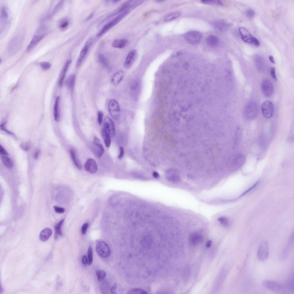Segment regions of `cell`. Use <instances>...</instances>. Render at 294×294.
<instances>
[{
	"label": "cell",
	"instance_id": "6da1fadb",
	"mask_svg": "<svg viewBox=\"0 0 294 294\" xmlns=\"http://www.w3.org/2000/svg\"><path fill=\"white\" fill-rule=\"evenodd\" d=\"M258 107L254 102L248 103L244 108L243 114L245 117L247 119L251 120L254 119L258 113Z\"/></svg>",
	"mask_w": 294,
	"mask_h": 294
},
{
	"label": "cell",
	"instance_id": "7a4b0ae2",
	"mask_svg": "<svg viewBox=\"0 0 294 294\" xmlns=\"http://www.w3.org/2000/svg\"><path fill=\"white\" fill-rule=\"evenodd\" d=\"M129 11L127 10L119 15L105 25L97 34V37H100L106 33L112 28L118 24L129 13Z\"/></svg>",
	"mask_w": 294,
	"mask_h": 294
},
{
	"label": "cell",
	"instance_id": "3957f363",
	"mask_svg": "<svg viewBox=\"0 0 294 294\" xmlns=\"http://www.w3.org/2000/svg\"><path fill=\"white\" fill-rule=\"evenodd\" d=\"M184 37L189 43L192 45H196L200 41L202 34L198 31H191L186 32L184 35Z\"/></svg>",
	"mask_w": 294,
	"mask_h": 294
},
{
	"label": "cell",
	"instance_id": "277c9868",
	"mask_svg": "<svg viewBox=\"0 0 294 294\" xmlns=\"http://www.w3.org/2000/svg\"><path fill=\"white\" fill-rule=\"evenodd\" d=\"M108 109L111 115L114 119H117L119 117L120 109L118 102L115 99L111 100L109 103Z\"/></svg>",
	"mask_w": 294,
	"mask_h": 294
},
{
	"label": "cell",
	"instance_id": "5b68a950",
	"mask_svg": "<svg viewBox=\"0 0 294 294\" xmlns=\"http://www.w3.org/2000/svg\"><path fill=\"white\" fill-rule=\"evenodd\" d=\"M96 249L97 253L102 258H107L110 255L111 252L109 248L103 241L98 242L96 245Z\"/></svg>",
	"mask_w": 294,
	"mask_h": 294
},
{
	"label": "cell",
	"instance_id": "8992f818",
	"mask_svg": "<svg viewBox=\"0 0 294 294\" xmlns=\"http://www.w3.org/2000/svg\"><path fill=\"white\" fill-rule=\"evenodd\" d=\"M269 256L268 243L267 241H263L260 245L257 253V257L259 260L264 261L266 260Z\"/></svg>",
	"mask_w": 294,
	"mask_h": 294
},
{
	"label": "cell",
	"instance_id": "52a82bcc",
	"mask_svg": "<svg viewBox=\"0 0 294 294\" xmlns=\"http://www.w3.org/2000/svg\"><path fill=\"white\" fill-rule=\"evenodd\" d=\"M92 145L91 149L93 154L97 157H100L104 153L105 150L99 139L95 136Z\"/></svg>",
	"mask_w": 294,
	"mask_h": 294
},
{
	"label": "cell",
	"instance_id": "ba28073f",
	"mask_svg": "<svg viewBox=\"0 0 294 294\" xmlns=\"http://www.w3.org/2000/svg\"><path fill=\"white\" fill-rule=\"evenodd\" d=\"M103 129L111 137L115 135V129L114 123L107 116H106L105 118Z\"/></svg>",
	"mask_w": 294,
	"mask_h": 294
},
{
	"label": "cell",
	"instance_id": "9c48e42d",
	"mask_svg": "<svg viewBox=\"0 0 294 294\" xmlns=\"http://www.w3.org/2000/svg\"><path fill=\"white\" fill-rule=\"evenodd\" d=\"M262 111L264 116L267 119L272 117L273 111V105L272 102L267 100L264 102L262 105Z\"/></svg>",
	"mask_w": 294,
	"mask_h": 294
},
{
	"label": "cell",
	"instance_id": "30bf717a",
	"mask_svg": "<svg viewBox=\"0 0 294 294\" xmlns=\"http://www.w3.org/2000/svg\"><path fill=\"white\" fill-rule=\"evenodd\" d=\"M261 87L262 92L266 97H269L272 95L273 87L271 83L269 80H264L261 83Z\"/></svg>",
	"mask_w": 294,
	"mask_h": 294
},
{
	"label": "cell",
	"instance_id": "8fae6325",
	"mask_svg": "<svg viewBox=\"0 0 294 294\" xmlns=\"http://www.w3.org/2000/svg\"><path fill=\"white\" fill-rule=\"evenodd\" d=\"M262 285L266 288L273 291H279L282 288V286L280 283L271 280L264 281Z\"/></svg>",
	"mask_w": 294,
	"mask_h": 294
},
{
	"label": "cell",
	"instance_id": "7c38bea8",
	"mask_svg": "<svg viewBox=\"0 0 294 294\" xmlns=\"http://www.w3.org/2000/svg\"><path fill=\"white\" fill-rule=\"evenodd\" d=\"M92 42V38L88 39L86 42L84 47L81 50L77 61L76 67H79L82 63L84 58L86 57L89 48Z\"/></svg>",
	"mask_w": 294,
	"mask_h": 294
},
{
	"label": "cell",
	"instance_id": "4fadbf2b",
	"mask_svg": "<svg viewBox=\"0 0 294 294\" xmlns=\"http://www.w3.org/2000/svg\"><path fill=\"white\" fill-rule=\"evenodd\" d=\"M85 170L89 173L93 174L97 170V165L95 160L92 158L88 159L84 165Z\"/></svg>",
	"mask_w": 294,
	"mask_h": 294
},
{
	"label": "cell",
	"instance_id": "5bb4252c",
	"mask_svg": "<svg viewBox=\"0 0 294 294\" xmlns=\"http://www.w3.org/2000/svg\"><path fill=\"white\" fill-rule=\"evenodd\" d=\"M137 54V51L135 49L131 51L129 53L124 62L125 68H129L132 66L136 58Z\"/></svg>",
	"mask_w": 294,
	"mask_h": 294
},
{
	"label": "cell",
	"instance_id": "9a60e30c",
	"mask_svg": "<svg viewBox=\"0 0 294 294\" xmlns=\"http://www.w3.org/2000/svg\"><path fill=\"white\" fill-rule=\"evenodd\" d=\"M254 61L257 69L259 72H263L265 69V64L263 58L260 56L256 55L255 56Z\"/></svg>",
	"mask_w": 294,
	"mask_h": 294
},
{
	"label": "cell",
	"instance_id": "2e32d148",
	"mask_svg": "<svg viewBox=\"0 0 294 294\" xmlns=\"http://www.w3.org/2000/svg\"><path fill=\"white\" fill-rule=\"evenodd\" d=\"M239 31L241 38L243 41L247 43H252V36L246 28L243 27H240Z\"/></svg>",
	"mask_w": 294,
	"mask_h": 294
},
{
	"label": "cell",
	"instance_id": "e0dca14e",
	"mask_svg": "<svg viewBox=\"0 0 294 294\" xmlns=\"http://www.w3.org/2000/svg\"><path fill=\"white\" fill-rule=\"evenodd\" d=\"M45 36V34H42L34 36L27 48V52H29L32 50Z\"/></svg>",
	"mask_w": 294,
	"mask_h": 294
},
{
	"label": "cell",
	"instance_id": "ac0fdd59",
	"mask_svg": "<svg viewBox=\"0 0 294 294\" xmlns=\"http://www.w3.org/2000/svg\"><path fill=\"white\" fill-rule=\"evenodd\" d=\"M245 160V156L242 154H238L234 156L233 160V164L235 167H237L241 166L244 163Z\"/></svg>",
	"mask_w": 294,
	"mask_h": 294
},
{
	"label": "cell",
	"instance_id": "d6986e66",
	"mask_svg": "<svg viewBox=\"0 0 294 294\" xmlns=\"http://www.w3.org/2000/svg\"><path fill=\"white\" fill-rule=\"evenodd\" d=\"M71 62V59H68L65 63L61 72L59 80V85L61 87L68 67Z\"/></svg>",
	"mask_w": 294,
	"mask_h": 294
},
{
	"label": "cell",
	"instance_id": "ffe728a7",
	"mask_svg": "<svg viewBox=\"0 0 294 294\" xmlns=\"http://www.w3.org/2000/svg\"><path fill=\"white\" fill-rule=\"evenodd\" d=\"M214 26L218 31L223 32L228 28L229 24L228 23L223 20H218L214 23Z\"/></svg>",
	"mask_w": 294,
	"mask_h": 294
},
{
	"label": "cell",
	"instance_id": "44dd1931",
	"mask_svg": "<svg viewBox=\"0 0 294 294\" xmlns=\"http://www.w3.org/2000/svg\"><path fill=\"white\" fill-rule=\"evenodd\" d=\"M128 42V41L126 39H116L113 42L112 46L116 48H123L127 45Z\"/></svg>",
	"mask_w": 294,
	"mask_h": 294
},
{
	"label": "cell",
	"instance_id": "7402d4cb",
	"mask_svg": "<svg viewBox=\"0 0 294 294\" xmlns=\"http://www.w3.org/2000/svg\"><path fill=\"white\" fill-rule=\"evenodd\" d=\"M206 42L207 45L211 47H216L218 45L219 40L216 36L210 35L206 38Z\"/></svg>",
	"mask_w": 294,
	"mask_h": 294
},
{
	"label": "cell",
	"instance_id": "603a6c76",
	"mask_svg": "<svg viewBox=\"0 0 294 294\" xmlns=\"http://www.w3.org/2000/svg\"><path fill=\"white\" fill-rule=\"evenodd\" d=\"M189 239L191 243L194 245H196L201 242L202 240V237L198 234L192 233L190 235Z\"/></svg>",
	"mask_w": 294,
	"mask_h": 294
},
{
	"label": "cell",
	"instance_id": "cb8c5ba5",
	"mask_svg": "<svg viewBox=\"0 0 294 294\" xmlns=\"http://www.w3.org/2000/svg\"><path fill=\"white\" fill-rule=\"evenodd\" d=\"M52 233L51 229L46 228L42 230L40 233L39 237L40 240L42 241H47Z\"/></svg>",
	"mask_w": 294,
	"mask_h": 294
},
{
	"label": "cell",
	"instance_id": "d4e9b609",
	"mask_svg": "<svg viewBox=\"0 0 294 294\" xmlns=\"http://www.w3.org/2000/svg\"><path fill=\"white\" fill-rule=\"evenodd\" d=\"M71 158L74 164L79 169H81L82 168L81 163L76 156L75 150L72 149H71L69 151Z\"/></svg>",
	"mask_w": 294,
	"mask_h": 294
},
{
	"label": "cell",
	"instance_id": "484cf974",
	"mask_svg": "<svg viewBox=\"0 0 294 294\" xmlns=\"http://www.w3.org/2000/svg\"><path fill=\"white\" fill-rule=\"evenodd\" d=\"M123 77V72L122 71L120 70L117 72L113 76L111 82L114 85L119 84L122 80Z\"/></svg>",
	"mask_w": 294,
	"mask_h": 294
},
{
	"label": "cell",
	"instance_id": "4316f807",
	"mask_svg": "<svg viewBox=\"0 0 294 294\" xmlns=\"http://www.w3.org/2000/svg\"><path fill=\"white\" fill-rule=\"evenodd\" d=\"M76 80L75 74H73L70 76L66 80L65 82V85L67 88L71 90L74 89Z\"/></svg>",
	"mask_w": 294,
	"mask_h": 294
},
{
	"label": "cell",
	"instance_id": "83f0119b",
	"mask_svg": "<svg viewBox=\"0 0 294 294\" xmlns=\"http://www.w3.org/2000/svg\"><path fill=\"white\" fill-rule=\"evenodd\" d=\"M64 220V219L61 220L55 226V239H57L58 236H61L62 235V233L61 230V227Z\"/></svg>",
	"mask_w": 294,
	"mask_h": 294
},
{
	"label": "cell",
	"instance_id": "f1b7e54d",
	"mask_svg": "<svg viewBox=\"0 0 294 294\" xmlns=\"http://www.w3.org/2000/svg\"><path fill=\"white\" fill-rule=\"evenodd\" d=\"M59 97H57L55 100L54 108V116L55 120L57 121L59 119Z\"/></svg>",
	"mask_w": 294,
	"mask_h": 294
},
{
	"label": "cell",
	"instance_id": "f546056e",
	"mask_svg": "<svg viewBox=\"0 0 294 294\" xmlns=\"http://www.w3.org/2000/svg\"><path fill=\"white\" fill-rule=\"evenodd\" d=\"M1 159L3 164L7 168L11 169L13 167V164L11 159L7 155H3Z\"/></svg>",
	"mask_w": 294,
	"mask_h": 294
},
{
	"label": "cell",
	"instance_id": "4dcf8cb0",
	"mask_svg": "<svg viewBox=\"0 0 294 294\" xmlns=\"http://www.w3.org/2000/svg\"><path fill=\"white\" fill-rule=\"evenodd\" d=\"M101 135L106 147H109L111 143V137L103 129L101 131Z\"/></svg>",
	"mask_w": 294,
	"mask_h": 294
},
{
	"label": "cell",
	"instance_id": "1f68e13d",
	"mask_svg": "<svg viewBox=\"0 0 294 294\" xmlns=\"http://www.w3.org/2000/svg\"><path fill=\"white\" fill-rule=\"evenodd\" d=\"M8 17V13L7 8L3 7L1 10V23L3 24L6 22Z\"/></svg>",
	"mask_w": 294,
	"mask_h": 294
},
{
	"label": "cell",
	"instance_id": "d6a6232c",
	"mask_svg": "<svg viewBox=\"0 0 294 294\" xmlns=\"http://www.w3.org/2000/svg\"><path fill=\"white\" fill-rule=\"evenodd\" d=\"M98 58L99 62L104 67L109 69V64L106 58L102 54L99 53L98 55Z\"/></svg>",
	"mask_w": 294,
	"mask_h": 294
},
{
	"label": "cell",
	"instance_id": "836d02e7",
	"mask_svg": "<svg viewBox=\"0 0 294 294\" xmlns=\"http://www.w3.org/2000/svg\"><path fill=\"white\" fill-rule=\"evenodd\" d=\"M63 1H60L53 9L51 13L47 17V19H49L52 17L59 11L63 5Z\"/></svg>",
	"mask_w": 294,
	"mask_h": 294
},
{
	"label": "cell",
	"instance_id": "e575fe53",
	"mask_svg": "<svg viewBox=\"0 0 294 294\" xmlns=\"http://www.w3.org/2000/svg\"><path fill=\"white\" fill-rule=\"evenodd\" d=\"M180 15V13L179 12L172 13L166 16L164 19V21H169L174 20L178 17Z\"/></svg>",
	"mask_w": 294,
	"mask_h": 294
},
{
	"label": "cell",
	"instance_id": "d590c367",
	"mask_svg": "<svg viewBox=\"0 0 294 294\" xmlns=\"http://www.w3.org/2000/svg\"><path fill=\"white\" fill-rule=\"evenodd\" d=\"M96 274L98 281H100L103 280L106 276V273L103 270H100L96 272Z\"/></svg>",
	"mask_w": 294,
	"mask_h": 294
},
{
	"label": "cell",
	"instance_id": "8d00e7d4",
	"mask_svg": "<svg viewBox=\"0 0 294 294\" xmlns=\"http://www.w3.org/2000/svg\"><path fill=\"white\" fill-rule=\"evenodd\" d=\"M202 3L207 4L222 5L223 3L219 0H202L201 1Z\"/></svg>",
	"mask_w": 294,
	"mask_h": 294
},
{
	"label": "cell",
	"instance_id": "74e56055",
	"mask_svg": "<svg viewBox=\"0 0 294 294\" xmlns=\"http://www.w3.org/2000/svg\"><path fill=\"white\" fill-rule=\"evenodd\" d=\"M69 22L67 19H64L61 20L59 23V27L62 30L65 29L68 26Z\"/></svg>",
	"mask_w": 294,
	"mask_h": 294
},
{
	"label": "cell",
	"instance_id": "f35d334b",
	"mask_svg": "<svg viewBox=\"0 0 294 294\" xmlns=\"http://www.w3.org/2000/svg\"><path fill=\"white\" fill-rule=\"evenodd\" d=\"M218 221L222 225L225 227H227L229 225V221L228 219L225 217L221 216L218 218Z\"/></svg>",
	"mask_w": 294,
	"mask_h": 294
},
{
	"label": "cell",
	"instance_id": "ab89813d",
	"mask_svg": "<svg viewBox=\"0 0 294 294\" xmlns=\"http://www.w3.org/2000/svg\"><path fill=\"white\" fill-rule=\"evenodd\" d=\"M88 264L89 265H90L92 262V249L91 246H90L88 249Z\"/></svg>",
	"mask_w": 294,
	"mask_h": 294
},
{
	"label": "cell",
	"instance_id": "60d3db41",
	"mask_svg": "<svg viewBox=\"0 0 294 294\" xmlns=\"http://www.w3.org/2000/svg\"><path fill=\"white\" fill-rule=\"evenodd\" d=\"M128 294H147L145 291L139 289H135L128 291Z\"/></svg>",
	"mask_w": 294,
	"mask_h": 294
},
{
	"label": "cell",
	"instance_id": "b9f144b4",
	"mask_svg": "<svg viewBox=\"0 0 294 294\" xmlns=\"http://www.w3.org/2000/svg\"><path fill=\"white\" fill-rule=\"evenodd\" d=\"M20 147L23 150L25 151H27L30 149L31 144L28 142H24L20 144Z\"/></svg>",
	"mask_w": 294,
	"mask_h": 294
},
{
	"label": "cell",
	"instance_id": "7bdbcfd3",
	"mask_svg": "<svg viewBox=\"0 0 294 294\" xmlns=\"http://www.w3.org/2000/svg\"><path fill=\"white\" fill-rule=\"evenodd\" d=\"M246 16L249 18H253L255 16V13L254 11L252 9H249L245 11Z\"/></svg>",
	"mask_w": 294,
	"mask_h": 294
},
{
	"label": "cell",
	"instance_id": "ee69618b",
	"mask_svg": "<svg viewBox=\"0 0 294 294\" xmlns=\"http://www.w3.org/2000/svg\"><path fill=\"white\" fill-rule=\"evenodd\" d=\"M40 66L43 69L47 70L51 67V65L48 62H42L40 63Z\"/></svg>",
	"mask_w": 294,
	"mask_h": 294
},
{
	"label": "cell",
	"instance_id": "f6af8a7d",
	"mask_svg": "<svg viewBox=\"0 0 294 294\" xmlns=\"http://www.w3.org/2000/svg\"><path fill=\"white\" fill-rule=\"evenodd\" d=\"M103 117V112L101 111H99L98 113V121L99 125H101L102 124Z\"/></svg>",
	"mask_w": 294,
	"mask_h": 294
},
{
	"label": "cell",
	"instance_id": "bcb514c9",
	"mask_svg": "<svg viewBox=\"0 0 294 294\" xmlns=\"http://www.w3.org/2000/svg\"><path fill=\"white\" fill-rule=\"evenodd\" d=\"M54 210L55 212L58 213H63L65 211L64 208L56 206H54Z\"/></svg>",
	"mask_w": 294,
	"mask_h": 294
},
{
	"label": "cell",
	"instance_id": "7dc6e473",
	"mask_svg": "<svg viewBox=\"0 0 294 294\" xmlns=\"http://www.w3.org/2000/svg\"><path fill=\"white\" fill-rule=\"evenodd\" d=\"M88 226V224L87 223H84L83 225L81 228V232L83 235L86 233Z\"/></svg>",
	"mask_w": 294,
	"mask_h": 294
},
{
	"label": "cell",
	"instance_id": "c3c4849f",
	"mask_svg": "<svg viewBox=\"0 0 294 294\" xmlns=\"http://www.w3.org/2000/svg\"><path fill=\"white\" fill-rule=\"evenodd\" d=\"M5 122L3 123L1 125L0 128L1 129L5 131L7 133L9 134H11L12 135H14V134L13 133L9 131L5 128Z\"/></svg>",
	"mask_w": 294,
	"mask_h": 294
},
{
	"label": "cell",
	"instance_id": "681fc988",
	"mask_svg": "<svg viewBox=\"0 0 294 294\" xmlns=\"http://www.w3.org/2000/svg\"><path fill=\"white\" fill-rule=\"evenodd\" d=\"M270 74L272 78L275 80H277L275 74V69L274 67H272L270 70Z\"/></svg>",
	"mask_w": 294,
	"mask_h": 294
},
{
	"label": "cell",
	"instance_id": "f907efd6",
	"mask_svg": "<svg viewBox=\"0 0 294 294\" xmlns=\"http://www.w3.org/2000/svg\"><path fill=\"white\" fill-rule=\"evenodd\" d=\"M252 42L256 46H259L260 45V43L258 40L254 36L252 37Z\"/></svg>",
	"mask_w": 294,
	"mask_h": 294
},
{
	"label": "cell",
	"instance_id": "816d5d0a",
	"mask_svg": "<svg viewBox=\"0 0 294 294\" xmlns=\"http://www.w3.org/2000/svg\"><path fill=\"white\" fill-rule=\"evenodd\" d=\"M124 154V150L123 147L122 146L119 147V153L118 156V158L119 159H121L123 157Z\"/></svg>",
	"mask_w": 294,
	"mask_h": 294
},
{
	"label": "cell",
	"instance_id": "f5cc1de1",
	"mask_svg": "<svg viewBox=\"0 0 294 294\" xmlns=\"http://www.w3.org/2000/svg\"><path fill=\"white\" fill-rule=\"evenodd\" d=\"M0 153L2 156L7 155L8 154L6 151L1 145L0 146Z\"/></svg>",
	"mask_w": 294,
	"mask_h": 294
},
{
	"label": "cell",
	"instance_id": "db71d44e",
	"mask_svg": "<svg viewBox=\"0 0 294 294\" xmlns=\"http://www.w3.org/2000/svg\"><path fill=\"white\" fill-rule=\"evenodd\" d=\"M117 285L116 283H115L112 287H111L110 289V292L112 294H115L116 293V289L117 288Z\"/></svg>",
	"mask_w": 294,
	"mask_h": 294
},
{
	"label": "cell",
	"instance_id": "11a10c76",
	"mask_svg": "<svg viewBox=\"0 0 294 294\" xmlns=\"http://www.w3.org/2000/svg\"><path fill=\"white\" fill-rule=\"evenodd\" d=\"M40 153V151L39 150H36L34 152L33 155L34 158L35 159H37L39 157Z\"/></svg>",
	"mask_w": 294,
	"mask_h": 294
},
{
	"label": "cell",
	"instance_id": "9f6ffc18",
	"mask_svg": "<svg viewBox=\"0 0 294 294\" xmlns=\"http://www.w3.org/2000/svg\"><path fill=\"white\" fill-rule=\"evenodd\" d=\"M82 262L84 265H86L87 263H88V259L86 256H84L82 257Z\"/></svg>",
	"mask_w": 294,
	"mask_h": 294
},
{
	"label": "cell",
	"instance_id": "6f0895ef",
	"mask_svg": "<svg viewBox=\"0 0 294 294\" xmlns=\"http://www.w3.org/2000/svg\"><path fill=\"white\" fill-rule=\"evenodd\" d=\"M152 176L153 177L156 179H158L160 177L159 174L156 171H154L153 173Z\"/></svg>",
	"mask_w": 294,
	"mask_h": 294
},
{
	"label": "cell",
	"instance_id": "680465c9",
	"mask_svg": "<svg viewBox=\"0 0 294 294\" xmlns=\"http://www.w3.org/2000/svg\"><path fill=\"white\" fill-rule=\"evenodd\" d=\"M212 244V241L211 240L208 241L206 243V246L207 247H210Z\"/></svg>",
	"mask_w": 294,
	"mask_h": 294
},
{
	"label": "cell",
	"instance_id": "91938a15",
	"mask_svg": "<svg viewBox=\"0 0 294 294\" xmlns=\"http://www.w3.org/2000/svg\"><path fill=\"white\" fill-rule=\"evenodd\" d=\"M269 59L271 63H275V61L274 60L273 57L271 55H270L269 56Z\"/></svg>",
	"mask_w": 294,
	"mask_h": 294
},
{
	"label": "cell",
	"instance_id": "94428289",
	"mask_svg": "<svg viewBox=\"0 0 294 294\" xmlns=\"http://www.w3.org/2000/svg\"><path fill=\"white\" fill-rule=\"evenodd\" d=\"M93 16V13H91L87 17V18H86V19L85 20L86 21H87V20H90V19L91 18H92V17Z\"/></svg>",
	"mask_w": 294,
	"mask_h": 294
},
{
	"label": "cell",
	"instance_id": "6125c7cd",
	"mask_svg": "<svg viewBox=\"0 0 294 294\" xmlns=\"http://www.w3.org/2000/svg\"><path fill=\"white\" fill-rule=\"evenodd\" d=\"M112 1L114 3H117L119 1L115 0H112Z\"/></svg>",
	"mask_w": 294,
	"mask_h": 294
}]
</instances>
